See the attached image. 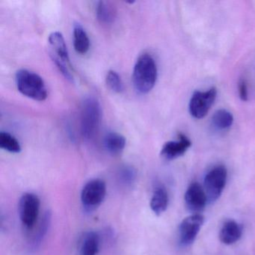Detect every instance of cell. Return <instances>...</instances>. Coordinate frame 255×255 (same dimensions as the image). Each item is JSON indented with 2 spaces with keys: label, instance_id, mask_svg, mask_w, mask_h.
I'll use <instances>...</instances> for the list:
<instances>
[{
  "label": "cell",
  "instance_id": "cell-1",
  "mask_svg": "<svg viewBox=\"0 0 255 255\" xmlns=\"http://www.w3.org/2000/svg\"><path fill=\"white\" fill-rule=\"evenodd\" d=\"M157 74L154 59L147 53L140 56L132 73V83L135 91L141 95L150 92L156 84Z\"/></svg>",
  "mask_w": 255,
  "mask_h": 255
},
{
  "label": "cell",
  "instance_id": "cell-2",
  "mask_svg": "<svg viewBox=\"0 0 255 255\" xmlns=\"http://www.w3.org/2000/svg\"><path fill=\"white\" fill-rule=\"evenodd\" d=\"M16 84L19 92L30 99L37 101L47 99V89L44 80L32 71L26 69L17 71Z\"/></svg>",
  "mask_w": 255,
  "mask_h": 255
},
{
  "label": "cell",
  "instance_id": "cell-3",
  "mask_svg": "<svg viewBox=\"0 0 255 255\" xmlns=\"http://www.w3.org/2000/svg\"><path fill=\"white\" fill-rule=\"evenodd\" d=\"M101 108L99 101L93 97L86 98L81 110V133L86 141L95 138L100 128Z\"/></svg>",
  "mask_w": 255,
  "mask_h": 255
},
{
  "label": "cell",
  "instance_id": "cell-4",
  "mask_svg": "<svg viewBox=\"0 0 255 255\" xmlns=\"http://www.w3.org/2000/svg\"><path fill=\"white\" fill-rule=\"evenodd\" d=\"M49 48L50 56L64 77L73 82L74 71L70 62L69 55L65 38L61 32H53L49 35Z\"/></svg>",
  "mask_w": 255,
  "mask_h": 255
},
{
  "label": "cell",
  "instance_id": "cell-5",
  "mask_svg": "<svg viewBox=\"0 0 255 255\" xmlns=\"http://www.w3.org/2000/svg\"><path fill=\"white\" fill-rule=\"evenodd\" d=\"M227 177L228 171L224 165H217L206 174L204 189L210 204L220 198L226 185Z\"/></svg>",
  "mask_w": 255,
  "mask_h": 255
},
{
  "label": "cell",
  "instance_id": "cell-6",
  "mask_svg": "<svg viewBox=\"0 0 255 255\" xmlns=\"http://www.w3.org/2000/svg\"><path fill=\"white\" fill-rule=\"evenodd\" d=\"M217 90L211 88L204 92H195L189 101V110L191 116L197 119H204L216 101Z\"/></svg>",
  "mask_w": 255,
  "mask_h": 255
},
{
  "label": "cell",
  "instance_id": "cell-7",
  "mask_svg": "<svg viewBox=\"0 0 255 255\" xmlns=\"http://www.w3.org/2000/svg\"><path fill=\"white\" fill-rule=\"evenodd\" d=\"M19 216L26 228H33L39 215L40 199L33 193H25L19 201Z\"/></svg>",
  "mask_w": 255,
  "mask_h": 255
},
{
  "label": "cell",
  "instance_id": "cell-8",
  "mask_svg": "<svg viewBox=\"0 0 255 255\" xmlns=\"http://www.w3.org/2000/svg\"><path fill=\"white\" fill-rule=\"evenodd\" d=\"M107 194L105 182L101 179H94L88 182L81 193L83 206L89 210H93L101 205Z\"/></svg>",
  "mask_w": 255,
  "mask_h": 255
},
{
  "label": "cell",
  "instance_id": "cell-9",
  "mask_svg": "<svg viewBox=\"0 0 255 255\" xmlns=\"http://www.w3.org/2000/svg\"><path fill=\"white\" fill-rule=\"evenodd\" d=\"M204 222V217L199 213H193L185 218L179 225V239L180 244L184 246L192 244Z\"/></svg>",
  "mask_w": 255,
  "mask_h": 255
},
{
  "label": "cell",
  "instance_id": "cell-10",
  "mask_svg": "<svg viewBox=\"0 0 255 255\" xmlns=\"http://www.w3.org/2000/svg\"><path fill=\"white\" fill-rule=\"evenodd\" d=\"M184 199L188 210L193 213L202 211L208 202L205 191L197 182L189 185L185 193Z\"/></svg>",
  "mask_w": 255,
  "mask_h": 255
},
{
  "label": "cell",
  "instance_id": "cell-11",
  "mask_svg": "<svg viewBox=\"0 0 255 255\" xmlns=\"http://www.w3.org/2000/svg\"><path fill=\"white\" fill-rule=\"evenodd\" d=\"M192 145L190 139L184 134L178 135L177 141H170L162 146L161 156L167 160H173L183 156Z\"/></svg>",
  "mask_w": 255,
  "mask_h": 255
},
{
  "label": "cell",
  "instance_id": "cell-12",
  "mask_svg": "<svg viewBox=\"0 0 255 255\" xmlns=\"http://www.w3.org/2000/svg\"><path fill=\"white\" fill-rule=\"evenodd\" d=\"M243 234L241 225L234 220H228L224 223L219 232V239L225 245H232L238 242Z\"/></svg>",
  "mask_w": 255,
  "mask_h": 255
},
{
  "label": "cell",
  "instance_id": "cell-13",
  "mask_svg": "<svg viewBox=\"0 0 255 255\" xmlns=\"http://www.w3.org/2000/svg\"><path fill=\"white\" fill-rule=\"evenodd\" d=\"M104 145L110 154L116 156L123 151L126 146V138L122 134L110 132L104 137Z\"/></svg>",
  "mask_w": 255,
  "mask_h": 255
},
{
  "label": "cell",
  "instance_id": "cell-14",
  "mask_svg": "<svg viewBox=\"0 0 255 255\" xmlns=\"http://www.w3.org/2000/svg\"><path fill=\"white\" fill-rule=\"evenodd\" d=\"M96 16L98 21L104 25L114 23L116 17V10L112 2L99 1L97 4Z\"/></svg>",
  "mask_w": 255,
  "mask_h": 255
},
{
  "label": "cell",
  "instance_id": "cell-15",
  "mask_svg": "<svg viewBox=\"0 0 255 255\" xmlns=\"http://www.w3.org/2000/svg\"><path fill=\"white\" fill-rule=\"evenodd\" d=\"M74 47L76 52L80 55H85L90 48V40L84 28L80 23L74 26Z\"/></svg>",
  "mask_w": 255,
  "mask_h": 255
},
{
  "label": "cell",
  "instance_id": "cell-16",
  "mask_svg": "<svg viewBox=\"0 0 255 255\" xmlns=\"http://www.w3.org/2000/svg\"><path fill=\"white\" fill-rule=\"evenodd\" d=\"M150 205L152 211L157 216L166 210L168 205V195L165 188L158 187L155 189Z\"/></svg>",
  "mask_w": 255,
  "mask_h": 255
},
{
  "label": "cell",
  "instance_id": "cell-17",
  "mask_svg": "<svg viewBox=\"0 0 255 255\" xmlns=\"http://www.w3.org/2000/svg\"><path fill=\"white\" fill-rule=\"evenodd\" d=\"M234 123V116L228 110H219L212 117V125L218 130H225L229 129Z\"/></svg>",
  "mask_w": 255,
  "mask_h": 255
},
{
  "label": "cell",
  "instance_id": "cell-18",
  "mask_svg": "<svg viewBox=\"0 0 255 255\" xmlns=\"http://www.w3.org/2000/svg\"><path fill=\"white\" fill-rule=\"evenodd\" d=\"M99 236L95 232H89L84 237L82 243L81 255H97L99 251Z\"/></svg>",
  "mask_w": 255,
  "mask_h": 255
},
{
  "label": "cell",
  "instance_id": "cell-19",
  "mask_svg": "<svg viewBox=\"0 0 255 255\" xmlns=\"http://www.w3.org/2000/svg\"><path fill=\"white\" fill-rule=\"evenodd\" d=\"M0 147L10 153H20L21 150V147L17 138L7 132H0Z\"/></svg>",
  "mask_w": 255,
  "mask_h": 255
},
{
  "label": "cell",
  "instance_id": "cell-20",
  "mask_svg": "<svg viewBox=\"0 0 255 255\" xmlns=\"http://www.w3.org/2000/svg\"><path fill=\"white\" fill-rule=\"evenodd\" d=\"M107 86L113 92L116 93H122L125 89L123 81L119 74L115 71H110L106 78Z\"/></svg>",
  "mask_w": 255,
  "mask_h": 255
},
{
  "label": "cell",
  "instance_id": "cell-21",
  "mask_svg": "<svg viewBox=\"0 0 255 255\" xmlns=\"http://www.w3.org/2000/svg\"><path fill=\"white\" fill-rule=\"evenodd\" d=\"M239 95L240 99L243 101H247L249 100V92H248V86L245 79H240L238 85Z\"/></svg>",
  "mask_w": 255,
  "mask_h": 255
}]
</instances>
